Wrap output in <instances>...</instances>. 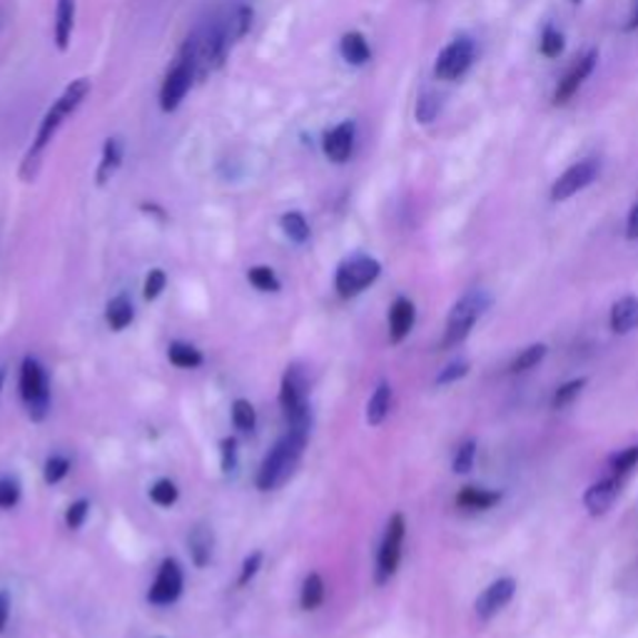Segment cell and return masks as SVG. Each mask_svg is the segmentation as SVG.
Instances as JSON below:
<instances>
[{
	"label": "cell",
	"mask_w": 638,
	"mask_h": 638,
	"mask_svg": "<svg viewBox=\"0 0 638 638\" xmlns=\"http://www.w3.org/2000/svg\"><path fill=\"white\" fill-rule=\"evenodd\" d=\"M88 96H90V80L78 78V80L70 82V86L60 92L53 106L46 110V116L38 126L33 146L28 148V152L23 156V162H20V170H18L20 180L36 182V178L40 175V168H43L46 148L50 146V142H53V138L58 136V130L63 128V122L73 116V112L82 106V100H86Z\"/></svg>",
	"instance_id": "1"
},
{
	"label": "cell",
	"mask_w": 638,
	"mask_h": 638,
	"mask_svg": "<svg viewBox=\"0 0 638 638\" xmlns=\"http://www.w3.org/2000/svg\"><path fill=\"white\" fill-rule=\"evenodd\" d=\"M307 439H310V429H287L285 437L270 449V455L262 459L260 471H257V489L275 491L277 487H282V484L290 479L295 467L300 465Z\"/></svg>",
	"instance_id": "2"
},
{
	"label": "cell",
	"mask_w": 638,
	"mask_h": 638,
	"mask_svg": "<svg viewBox=\"0 0 638 638\" xmlns=\"http://www.w3.org/2000/svg\"><path fill=\"white\" fill-rule=\"evenodd\" d=\"M198 80V56H195V40L192 36L185 40L182 48L175 56V63L165 76L160 86V108L162 112H175L180 106L185 96H188L192 82Z\"/></svg>",
	"instance_id": "3"
},
{
	"label": "cell",
	"mask_w": 638,
	"mask_h": 638,
	"mask_svg": "<svg viewBox=\"0 0 638 638\" xmlns=\"http://www.w3.org/2000/svg\"><path fill=\"white\" fill-rule=\"evenodd\" d=\"M491 302H494L491 295L487 290H479V287L461 295V300L451 307V312L447 317V329L445 339H441V347L455 349L465 342L479 319L489 312Z\"/></svg>",
	"instance_id": "4"
},
{
	"label": "cell",
	"mask_w": 638,
	"mask_h": 638,
	"mask_svg": "<svg viewBox=\"0 0 638 638\" xmlns=\"http://www.w3.org/2000/svg\"><path fill=\"white\" fill-rule=\"evenodd\" d=\"M307 395H310L307 372L302 369V365H290L285 369L280 385V407L290 427L312 429V409L310 401H307Z\"/></svg>",
	"instance_id": "5"
},
{
	"label": "cell",
	"mask_w": 638,
	"mask_h": 638,
	"mask_svg": "<svg viewBox=\"0 0 638 638\" xmlns=\"http://www.w3.org/2000/svg\"><path fill=\"white\" fill-rule=\"evenodd\" d=\"M379 275H382V265L372 255H352L337 267L335 290L342 300H352V297L362 295L367 287H372L379 280Z\"/></svg>",
	"instance_id": "6"
},
{
	"label": "cell",
	"mask_w": 638,
	"mask_h": 638,
	"mask_svg": "<svg viewBox=\"0 0 638 638\" xmlns=\"http://www.w3.org/2000/svg\"><path fill=\"white\" fill-rule=\"evenodd\" d=\"M20 397L33 421H43L50 411V382L46 367L36 357H26L20 365Z\"/></svg>",
	"instance_id": "7"
},
{
	"label": "cell",
	"mask_w": 638,
	"mask_h": 638,
	"mask_svg": "<svg viewBox=\"0 0 638 638\" xmlns=\"http://www.w3.org/2000/svg\"><path fill=\"white\" fill-rule=\"evenodd\" d=\"M405 537H407L405 514H392V519H389L387 529H385L382 544H379V551H377L375 581L379 586H385L397 574L399 564H401V547H405Z\"/></svg>",
	"instance_id": "8"
},
{
	"label": "cell",
	"mask_w": 638,
	"mask_h": 638,
	"mask_svg": "<svg viewBox=\"0 0 638 638\" xmlns=\"http://www.w3.org/2000/svg\"><path fill=\"white\" fill-rule=\"evenodd\" d=\"M475 58H477L475 40H471L467 33H461L451 40L449 46H445V50L437 56L435 76L439 80L455 82L469 73V68L475 66Z\"/></svg>",
	"instance_id": "9"
},
{
	"label": "cell",
	"mask_w": 638,
	"mask_h": 638,
	"mask_svg": "<svg viewBox=\"0 0 638 638\" xmlns=\"http://www.w3.org/2000/svg\"><path fill=\"white\" fill-rule=\"evenodd\" d=\"M599 172H601V162L594 160V158L574 162L569 170L561 172L559 178L554 180L551 200L566 202L569 198H574V195H579L581 190L589 188V185H594V180L599 178Z\"/></svg>",
	"instance_id": "10"
},
{
	"label": "cell",
	"mask_w": 638,
	"mask_h": 638,
	"mask_svg": "<svg viewBox=\"0 0 638 638\" xmlns=\"http://www.w3.org/2000/svg\"><path fill=\"white\" fill-rule=\"evenodd\" d=\"M185 589V574L178 559H165L158 569L156 581H152L148 591V601L156 606H170L182 596Z\"/></svg>",
	"instance_id": "11"
},
{
	"label": "cell",
	"mask_w": 638,
	"mask_h": 638,
	"mask_svg": "<svg viewBox=\"0 0 638 638\" xmlns=\"http://www.w3.org/2000/svg\"><path fill=\"white\" fill-rule=\"evenodd\" d=\"M514 594H517V581H514L511 576H504V579L491 581L475 604L479 621H491L494 616H497L504 606L514 599Z\"/></svg>",
	"instance_id": "12"
},
{
	"label": "cell",
	"mask_w": 638,
	"mask_h": 638,
	"mask_svg": "<svg viewBox=\"0 0 638 638\" xmlns=\"http://www.w3.org/2000/svg\"><path fill=\"white\" fill-rule=\"evenodd\" d=\"M596 60H599V53H596V50H589V53L576 60L569 73H566L564 80L559 82V88L554 90V106H566V102H569L576 92H579L586 78L594 73Z\"/></svg>",
	"instance_id": "13"
},
{
	"label": "cell",
	"mask_w": 638,
	"mask_h": 638,
	"mask_svg": "<svg viewBox=\"0 0 638 638\" xmlns=\"http://www.w3.org/2000/svg\"><path fill=\"white\" fill-rule=\"evenodd\" d=\"M355 136H357V128L352 120L339 122V126L329 130L322 140V150H325L327 160L335 165H345L349 158H352Z\"/></svg>",
	"instance_id": "14"
},
{
	"label": "cell",
	"mask_w": 638,
	"mask_h": 638,
	"mask_svg": "<svg viewBox=\"0 0 638 638\" xmlns=\"http://www.w3.org/2000/svg\"><path fill=\"white\" fill-rule=\"evenodd\" d=\"M621 484H624V477H616V475L594 481L584 494L586 511H589L591 517H601V514L609 511L614 507V501L619 499Z\"/></svg>",
	"instance_id": "15"
},
{
	"label": "cell",
	"mask_w": 638,
	"mask_h": 638,
	"mask_svg": "<svg viewBox=\"0 0 638 638\" xmlns=\"http://www.w3.org/2000/svg\"><path fill=\"white\" fill-rule=\"evenodd\" d=\"M415 319H417L415 302H411L409 297H397L392 307H389V342L392 345L405 342L411 332V327H415Z\"/></svg>",
	"instance_id": "16"
},
{
	"label": "cell",
	"mask_w": 638,
	"mask_h": 638,
	"mask_svg": "<svg viewBox=\"0 0 638 638\" xmlns=\"http://www.w3.org/2000/svg\"><path fill=\"white\" fill-rule=\"evenodd\" d=\"M122 158H126V148H122L120 138H108L106 146H102V156L96 170V185L98 188H106V185L116 178V172L120 170Z\"/></svg>",
	"instance_id": "17"
},
{
	"label": "cell",
	"mask_w": 638,
	"mask_h": 638,
	"mask_svg": "<svg viewBox=\"0 0 638 638\" xmlns=\"http://www.w3.org/2000/svg\"><path fill=\"white\" fill-rule=\"evenodd\" d=\"M73 30H76V0H58L53 38H56V48L60 50V53H66V50L70 48Z\"/></svg>",
	"instance_id": "18"
},
{
	"label": "cell",
	"mask_w": 638,
	"mask_h": 638,
	"mask_svg": "<svg viewBox=\"0 0 638 638\" xmlns=\"http://www.w3.org/2000/svg\"><path fill=\"white\" fill-rule=\"evenodd\" d=\"M611 329L616 335H629L638 329V297L626 295L611 307Z\"/></svg>",
	"instance_id": "19"
},
{
	"label": "cell",
	"mask_w": 638,
	"mask_h": 638,
	"mask_svg": "<svg viewBox=\"0 0 638 638\" xmlns=\"http://www.w3.org/2000/svg\"><path fill=\"white\" fill-rule=\"evenodd\" d=\"M188 547H190L192 564L198 566V569H205V566L210 564L212 549H215V537H212V529L208 527V524H198V527L190 531Z\"/></svg>",
	"instance_id": "20"
},
{
	"label": "cell",
	"mask_w": 638,
	"mask_h": 638,
	"mask_svg": "<svg viewBox=\"0 0 638 638\" xmlns=\"http://www.w3.org/2000/svg\"><path fill=\"white\" fill-rule=\"evenodd\" d=\"M501 501V491L481 489V487H465L457 497V507L467 511H487L491 507H497Z\"/></svg>",
	"instance_id": "21"
},
{
	"label": "cell",
	"mask_w": 638,
	"mask_h": 638,
	"mask_svg": "<svg viewBox=\"0 0 638 638\" xmlns=\"http://www.w3.org/2000/svg\"><path fill=\"white\" fill-rule=\"evenodd\" d=\"M339 53H342L349 66H365L369 63V58H372L367 38L357 33V30H349V33L342 36V40H339Z\"/></svg>",
	"instance_id": "22"
},
{
	"label": "cell",
	"mask_w": 638,
	"mask_h": 638,
	"mask_svg": "<svg viewBox=\"0 0 638 638\" xmlns=\"http://www.w3.org/2000/svg\"><path fill=\"white\" fill-rule=\"evenodd\" d=\"M389 409H392V385L379 382L375 395L367 401V425L379 427L389 417Z\"/></svg>",
	"instance_id": "23"
},
{
	"label": "cell",
	"mask_w": 638,
	"mask_h": 638,
	"mask_svg": "<svg viewBox=\"0 0 638 638\" xmlns=\"http://www.w3.org/2000/svg\"><path fill=\"white\" fill-rule=\"evenodd\" d=\"M106 319L112 332H122V329L132 325V319H136V305L128 295H118L112 297L106 307Z\"/></svg>",
	"instance_id": "24"
},
{
	"label": "cell",
	"mask_w": 638,
	"mask_h": 638,
	"mask_svg": "<svg viewBox=\"0 0 638 638\" xmlns=\"http://www.w3.org/2000/svg\"><path fill=\"white\" fill-rule=\"evenodd\" d=\"M252 18H255V10L250 6H235L232 10L225 13V26L230 30V38L232 43H240V40L250 33L252 28Z\"/></svg>",
	"instance_id": "25"
},
{
	"label": "cell",
	"mask_w": 638,
	"mask_h": 638,
	"mask_svg": "<svg viewBox=\"0 0 638 638\" xmlns=\"http://www.w3.org/2000/svg\"><path fill=\"white\" fill-rule=\"evenodd\" d=\"M168 359L175 367H180V369H198L205 362V357H202L200 349L195 347V345H190V342H170Z\"/></svg>",
	"instance_id": "26"
},
{
	"label": "cell",
	"mask_w": 638,
	"mask_h": 638,
	"mask_svg": "<svg viewBox=\"0 0 638 638\" xmlns=\"http://www.w3.org/2000/svg\"><path fill=\"white\" fill-rule=\"evenodd\" d=\"M325 596H327V589H325L322 576H319L317 571L307 576L305 584H302V594H300L302 609L305 611H317L319 606L325 604Z\"/></svg>",
	"instance_id": "27"
},
{
	"label": "cell",
	"mask_w": 638,
	"mask_h": 638,
	"mask_svg": "<svg viewBox=\"0 0 638 638\" xmlns=\"http://www.w3.org/2000/svg\"><path fill=\"white\" fill-rule=\"evenodd\" d=\"M280 228H282V232L287 235V238H290V240L297 242V245H305L307 240H310V235H312L310 222H307L305 215L297 212V210L282 215Z\"/></svg>",
	"instance_id": "28"
},
{
	"label": "cell",
	"mask_w": 638,
	"mask_h": 638,
	"mask_svg": "<svg viewBox=\"0 0 638 638\" xmlns=\"http://www.w3.org/2000/svg\"><path fill=\"white\" fill-rule=\"evenodd\" d=\"M247 280H250L255 290H260V292H280V287H282L280 277H277L272 267H267V265L250 267V272H247Z\"/></svg>",
	"instance_id": "29"
},
{
	"label": "cell",
	"mask_w": 638,
	"mask_h": 638,
	"mask_svg": "<svg viewBox=\"0 0 638 638\" xmlns=\"http://www.w3.org/2000/svg\"><path fill=\"white\" fill-rule=\"evenodd\" d=\"M547 357V345H531L527 349H521V352L514 357V362L509 367L511 375H521V372H529L537 365H541V359Z\"/></svg>",
	"instance_id": "30"
},
{
	"label": "cell",
	"mask_w": 638,
	"mask_h": 638,
	"mask_svg": "<svg viewBox=\"0 0 638 638\" xmlns=\"http://www.w3.org/2000/svg\"><path fill=\"white\" fill-rule=\"evenodd\" d=\"M439 110H441V98L437 96L435 90L419 92V98H417V122H421V126H429V122L437 120Z\"/></svg>",
	"instance_id": "31"
},
{
	"label": "cell",
	"mask_w": 638,
	"mask_h": 638,
	"mask_svg": "<svg viewBox=\"0 0 638 638\" xmlns=\"http://www.w3.org/2000/svg\"><path fill=\"white\" fill-rule=\"evenodd\" d=\"M566 48V40L564 33L557 26H544L541 30V40H539V50L544 58H559Z\"/></svg>",
	"instance_id": "32"
},
{
	"label": "cell",
	"mask_w": 638,
	"mask_h": 638,
	"mask_svg": "<svg viewBox=\"0 0 638 638\" xmlns=\"http://www.w3.org/2000/svg\"><path fill=\"white\" fill-rule=\"evenodd\" d=\"M232 425L240 431H255L257 427V409L250 399H235L232 401Z\"/></svg>",
	"instance_id": "33"
},
{
	"label": "cell",
	"mask_w": 638,
	"mask_h": 638,
	"mask_svg": "<svg viewBox=\"0 0 638 638\" xmlns=\"http://www.w3.org/2000/svg\"><path fill=\"white\" fill-rule=\"evenodd\" d=\"M609 467L616 477H629L631 471L638 467V445L626 447L621 451H616V455H611Z\"/></svg>",
	"instance_id": "34"
},
{
	"label": "cell",
	"mask_w": 638,
	"mask_h": 638,
	"mask_svg": "<svg viewBox=\"0 0 638 638\" xmlns=\"http://www.w3.org/2000/svg\"><path fill=\"white\" fill-rule=\"evenodd\" d=\"M150 499L158 504V507H172L175 501L180 499V489H178V484H175L172 479H158L156 484L150 487Z\"/></svg>",
	"instance_id": "35"
},
{
	"label": "cell",
	"mask_w": 638,
	"mask_h": 638,
	"mask_svg": "<svg viewBox=\"0 0 638 638\" xmlns=\"http://www.w3.org/2000/svg\"><path fill=\"white\" fill-rule=\"evenodd\" d=\"M586 387V377H579V379H571V382H566L557 389V395H554L551 399V407L554 409H564V407H569L571 401L581 395V389Z\"/></svg>",
	"instance_id": "36"
},
{
	"label": "cell",
	"mask_w": 638,
	"mask_h": 638,
	"mask_svg": "<svg viewBox=\"0 0 638 638\" xmlns=\"http://www.w3.org/2000/svg\"><path fill=\"white\" fill-rule=\"evenodd\" d=\"M475 459H477V441L467 439L465 445L457 449L451 469H455V475H469L471 467H475Z\"/></svg>",
	"instance_id": "37"
},
{
	"label": "cell",
	"mask_w": 638,
	"mask_h": 638,
	"mask_svg": "<svg viewBox=\"0 0 638 638\" xmlns=\"http://www.w3.org/2000/svg\"><path fill=\"white\" fill-rule=\"evenodd\" d=\"M68 471H70V459L63 455H53L46 461L43 479L46 484H60L68 477Z\"/></svg>",
	"instance_id": "38"
},
{
	"label": "cell",
	"mask_w": 638,
	"mask_h": 638,
	"mask_svg": "<svg viewBox=\"0 0 638 638\" xmlns=\"http://www.w3.org/2000/svg\"><path fill=\"white\" fill-rule=\"evenodd\" d=\"M220 467L225 475H235L238 469V439L225 437L220 441Z\"/></svg>",
	"instance_id": "39"
},
{
	"label": "cell",
	"mask_w": 638,
	"mask_h": 638,
	"mask_svg": "<svg viewBox=\"0 0 638 638\" xmlns=\"http://www.w3.org/2000/svg\"><path fill=\"white\" fill-rule=\"evenodd\" d=\"M467 375H469V362H467V359H457V362H451V365H447L445 369H441V372L435 379V385L437 387L455 385V382H459L461 377H467Z\"/></svg>",
	"instance_id": "40"
},
{
	"label": "cell",
	"mask_w": 638,
	"mask_h": 638,
	"mask_svg": "<svg viewBox=\"0 0 638 638\" xmlns=\"http://www.w3.org/2000/svg\"><path fill=\"white\" fill-rule=\"evenodd\" d=\"M165 287H168V275H165V272L160 270V267H156V270H150L148 277H146V287H142V297H146L148 302L158 300Z\"/></svg>",
	"instance_id": "41"
},
{
	"label": "cell",
	"mask_w": 638,
	"mask_h": 638,
	"mask_svg": "<svg viewBox=\"0 0 638 638\" xmlns=\"http://www.w3.org/2000/svg\"><path fill=\"white\" fill-rule=\"evenodd\" d=\"M20 501V481L16 477H0V509H13Z\"/></svg>",
	"instance_id": "42"
},
{
	"label": "cell",
	"mask_w": 638,
	"mask_h": 638,
	"mask_svg": "<svg viewBox=\"0 0 638 638\" xmlns=\"http://www.w3.org/2000/svg\"><path fill=\"white\" fill-rule=\"evenodd\" d=\"M88 514H90V501H88V499H78V501L70 504L68 511H66V524H68V529L78 531V529L82 527V524H86Z\"/></svg>",
	"instance_id": "43"
},
{
	"label": "cell",
	"mask_w": 638,
	"mask_h": 638,
	"mask_svg": "<svg viewBox=\"0 0 638 638\" xmlns=\"http://www.w3.org/2000/svg\"><path fill=\"white\" fill-rule=\"evenodd\" d=\"M262 561H265V554L262 551H252L250 557H247L242 561V569H240V576H238V586H247L250 584L257 574H260L262 569Z\"/></svg>",
	"instance_id": "44"
},
{
	"label": "cell",
	"mask_w": 638,
	"mask_h": 638,
	"mask_svg": "<svg viewBox=\"0 0 638 638\" xmlns=\"http://www.w3.org/2000/svg\"><path fill=\"white\" fill-rule=\"evenodd\" d=\"M8 619H10V596L8 591H0V634L6 631Z\"/></svg>",
	"instance_id": "45"
},
{
	"label": "cell",
	"mask_w": 638,
	"mask_h": 638,
	"mask_svg": "<svg viewBox=\"0 0 638 638\" xmlns=\"http://www.w3.org/2000/svg\"><path fill=\"white\" fill-rule=\"evenodd\" d=\"M626 238L638 240V205H634L629 212V220H626Z\"/></svg>",
	"instance_id": "46"
},
{
	"label": "cell",
	"mask_w": 638,
	"mask_h": 638,
	"mask_svg": "<svg viewBox=\"0 0 638 638\" xmlns=\"http://www.w3.org/2000/svg\"><path fill=\"white\" fill-rule=\"evenodd\" d=\"M638 28V0H631V16L629 23H626V30H636Z\"/></svg>",
	"instance_id": "47"
},
{
	"label": "cell",
	"mask_w": 638,
	"mask_h": 638,
	"mask_svg": "<svg viewBox=\"0 0 638 638\" xmlns=\"http://www.w3.org/2000/svg\"><path fill=\"white\" fill-rule=\"evenodd\" d=\"M3 385H6V369L0 367V392H3Z\"/></svg>",
	"instance_id": "48"
},
{
	"label": "cell",
	"mask_w": 638,
	"mask_h": 638,
	"mask_svg": "<svg viewBox=\"0 0 638 638\" xmlns=\"http://www.w3.org/2000/svg\"><path fill=\"white\" fill-rule=\"evenodd\" d=\"M571 3H581V0H571Z\"/></svg>",
	"instance_id": "49"
},
{
	"label": "cell",
	"mask_w": 638,
	"mask_h": 638,
	"mask_svg": "<svg viewBox=\"0 0 638 638\" xmlns=\"http://www.w3.org/2000/svg\"><path fill=\"white\" fill-rule=\"evenodd\" d=\"M0 26H3V20H0Z\"/></svg>",
	"instance_id": "50"
}]
</instances>
